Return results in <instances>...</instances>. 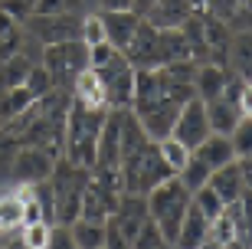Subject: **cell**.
Segmentation results:
<instances>
[{
  "label": "cell",
  "mask_w": 252,
  "mask_h": 249,
  "mask_svg": "<svg viewBox=\"0 0 252 249\" xmlns=\"http://www.w3.org/2000/svg\"><path fill=\"white\" fill-rule=\"evenodd\" d=\"M105 115L108 111H89L82 105H69L63 128V161L82 171H92L98 157V135H102Z\"/></svg>",
  "instance_id": "obj_1"
},
{
  "label": "cell",
  "mask_w": 252,
  "mask_h": 249,
  "mask_svg": "<svg viewBox=\"0 0 252 249\" xmlns=\"http://www.w3.org/2000/svg\"><path fill=\"white\" fill-rule=\"evenodd\" d=\"M193 197L187 194V187L180 184L177 177L164 180L160 187H154L148 194V216L158 223L160 236L167 240V246L177 243V233L184 226V216H187V207Z\"/></svg>",
  "instance_id": "obj_2"
},
{
  "label": "cell",
  "mask_w": 252,
  "mask_h": 249,
  "mask_svg": "<svg viewBox=\"0 0 252 249\" xmlns=\"http://www.w3.org/2000/svg\"><path fill=\"white\" fill-rule=\"evenodd\" d=\"M170 171L167 164L160 161L158 154V144L151 141L144 144L141 151L122 157V194H131V197H148L154 187H160L164 180H170Z\"/></svg>",
  "instance_id": "obj_3"
},
{
  "label": "cell",
  "mask_w": 252,
  "mask_h": 249,
  "mask_svg": "<svg viewBox=\"0 0 252 249\" xmlns=\"http://www.w3.org/2000/svg\"><path fill=\"white\" fill-rule=\"evenodd\" d=\"M89 177H92V171H82V167H72L65 161H56L53 177H49V187H53V197H56V220H53L56 226H72L79 220Z\"/></svg>",
  "instance_id": "obj_4"
},
{
  "label": "cell",
  "mask_w": 252,
  "mask_h": 249,
  "mask_svg": "<svg viewBox=\"0 0 252 249\" xmlns=\"http://www.w3.org/2000/svg\"><path fill=\"white\" fill-rule=\"evenodd\" d=\"M39 66L49 72L56 89H69V95H72L75 79L89 69V46L82 39L59 43V46H43V63Z\"/></svg>",
  "instance_id": "obj_5"
},
{
  "label": "cell",
  "mask_w": 252,
  "mask_h": 249,
  "mask_svg": "<svg viewBox=\"0 0 252 249\" xmlns=\"http://www.w3.org/2000/svg\"><path fill=\"white\" fill-rule=\"evenodd\" d=\"M122 56L134 72H158V69H164V59H160V33L151 23H141L134 39L128 43V49Z\"/></svg>",
  "instance_id": "obj_6"
},
{
  "label": "cell",
  "mask_w": 252,
  "mask_h": 249,
  "mask_svg": "<svg viewBox=\"0 0 252 249\" xmlns=\"http://www.w3.org/2000/svg\"><path fill=\"white\" fill-rule=\"evenodd\" d=\"M210 135H213V131H210V121H206L203 102H200V99L187 102V105L180 108L177 121H174V131H170V138L177 141V144H184V148L193 154V151L200 148V144H203Z\"/></svg>",
  "instance_id": "obj_7"
},
{
  "label": "cell",
  "mask_w": 252,
  "mask_h": 249,
  "mask_svg": "<svg viewBox=\"0 0 252 249\" xmlns=\"http://www.w3.org/2000/svg\"><path fill=\"white\" fill-rule=\"evenodd\" d=\"M53 167H56V157H49L43 148H30V144H20L13 161H10V174L17 177L20 184H43L53 177Z\"/></svg>",
  "instance_id": "obj_8"
},
{
  "label": "cell",
  "mask_w": 252,
  "mask_h": 249,
  "mask_svg": "<svg viewBox=\"0 0 252 249\" xmlns=\"http://www.w3.org/2000/svg\"><path fill=\"white\" fill-rule=\"evenodd\" d=\"M30 30L43 39V46H59V43L79 39L82 20L69 13V3H65V13H59V17H30Z\"/></svg>",
  "instance_id": "obj_9"
},
{
  "label": "cell",
  "mask_w": 252,
  "mask_h": 249,
  "mask_svg": "<svg viewBox=\"0 0 252 249\" xmlns=\"http://www.w3.org/2000/svg\"><path fill=\"white\" fill-rule=\"evenodd\" d=\"M118 200L122 194H115L108 190L105 184L92 180L89 177V184H85V194H82V210H79V220H89V223H108L118 210Z\"/></svg>",
  "instance_id": "obj_10"
},
{
  "label": "cell",
  "mask_w": 252,
  "mask_h": 249,
  "mask_svg": "<svg viewBox=\"0 0 252 249\" xmlns=\"http://www.w3.org/2000/svg\"><path fill=\"white\" fill-rule=\"evenodd\" d=\"M102 20H105V33H108V43H112L115 53H125L128 43L134 39V33H138V27L144 23L141 13L134 10V3H131V10H102Z\"/></svg>",
  "instance_id": "obj_11"
},
{
  "label": "cell",
  "mask_w": 252,
  "mask_h": 249,
  "mask_svg": "<svg viewBox=\"0 0 252 249\" xmlns=\"http://www.w3.org/2000/svg\"><path fill=\"white\" fill-rule=\"evenodd\" d=\"M148 197H131V194H122V200H118V210H115L112 223L118 226V233H122L128 243H134V236L141 233V226L148 223Z\"/></svg>",
  "instance_id": "obj_12"
},
{
  "label": "cell",
  "mask_w": 252,
  "mask_h": 249,
  "mask_svg": "<svg viewBox=\"0 0 252 249\" xmlns=\"http://www.w3.org/2000/svg\"><path fill=\"white\" fill-rule=\"evenodd\" d=\"M193 13V3H177V0H158V3H144L141 17L154 30H180L184 20Z\"/></svg>",
  "instance_id": "obj_13"
},
{
  "label": "cell",
  "mask_w": 252,
  "mask_h": 249,
  "mask_svg": "<svg viewBox=\"0 0 252 249\" xmlns=\"http://www.w3.org/2000/svg\"><path fill=\"white\" fill-rule=\"evenodd\" d=\"M72 102L75 105H82L89 111H108V95H105V85L98 79L95 69H85L72 85Z\"/></svg>",
  "instance_id": "obj_14"
},
{
  "label": "cell",
  "mask_w": 252,
  "mask_h": 249,
  "mask_svg": "<svg viewBox=\"0 0 252 249\" xmlns=\"http://www.w3.org/2000/svg\"><path fill=\"white\" fill-rule=\"evenodd\" d=\"M210 190H213L220 200L226 203V207H236V203L243 200L246 187H243V171H239V161H233L229 167H220V171H213V177H210Z\"/></svg>",
  "instance_id": "obj_15"
},
{
  "label": "cell",
  "mask_w": 252,
  "mask_h": 249,
  "mask_svg": "<svg viewBox=\"0 0 252 249\" xmlns=\"http://www.w3.org/2000/svg\"><path fill=\"white\" fill-rule=\"evenodd\" d=\"M203 108H206L210 131H213V135H223V138H229L233 128L243 121V115L236 108V99H226V95H220V99H213V102H203Z\"/></svg>",
  "instance_id": "obj_16"
},
{
  "label": "cell",
  "mask_w": 252,
  "mask_h": 249,
  "mask_svg": "<svg viewBox=\"0 0 252 249\" xmlns=\"http://www.w3.org/2000/svg\"><path fill=\"white\" fill-rule=\"evenodd\" d=\"M226 85H229V72H226L223 66L216 63H206V66H196V79H193V92L200 102H213L226 92Z\"/></svg>",
  "instance_id": "obj_17"
},
{
  "label": "cell",
  "mask_w": 252,
  "mask_h": 249,
  "mask_svg": "<svg viewBox=\"0 0 252 249\" xmlns=\"http://www.w3.org/2000/svg\"><path fill=\"white\" fill-rule=\"evenodd\" d=\"M206 240H210V223H206V216L196 210L193 200H190L187 216H184V226H180V233H177L174 249H200Z\"/></svg>",
  "instance_id": "obj_18"
},
{
  "label": "cell",
  "mask_w": 252,
  "mask_h": 249,
  "mask_svg": "<svg viewBox=\"0 0 252 249\" xmlns=\"http://www.w3.org/2000/svg\"><path fill=\"white\" fill-rule=\"evenodd\" d=\"M193 157L200 164H206L210 171H220V167H229L236 161V151H233V141L223 138V135H210V138L193 151Z\"/></svg>",
  "instance_id": "obj_19"
},
{
  "label": "cell",
  "mask_w": 252,
  "mask_h": 249,
  "mask_svg": "<svg viewBox=\"0 0 252 249\" xmlns=\"http://www.w3.org/2000/svg\"><path fill=\"white\" fill-rule=\"evenodd\" d=\"M158 33H160V59H164V66L193 63V49H190L187 36L180 30H158Z\"/></svg>",
  "instance_id": "obj_20"
},
{
  "label": "cell",
  "mask_w": 252,
  "mask_h": 249,
  "mask_svg": "<svg viewBox=\"0 0 252 249\" xmlns=\"http://www.w3.org/2000/svg\"><path fill=\"white\" fill-rule=\"evenodd\" d=\"M30 69H33V63H30L23 53L10 56L7 63H0V92H13V89H23V82H27Z\"/></svg>",
  "instance_id": "obj_21"
},
{
  "label": "cell",
  "mask_w": 252,
  "mask_h": 249,
  "mask_svg": "<svg viewBox=\"0 0 252 249\" xmlns=\"http://www.w3.org/2000/svg\"><path fill=\"white\" fill-rule=\"evenodd\" d=\"M144 144H151V138L144 135V128H141V121L134 118V111H125L122 115V157L134 154V151H141Z\"/></svg>",
  "instance_id": "obj_22"
},
{
  "label": "cell",
  "mask_w": 252,
  "mask_h": 249,
  "mask_svg": "<svg viewBox=\"0 0 252 249\" xmlns=\"http://www.w3.org/2000/svg\"><path fill=\"white\" fill-rule=\"evenodd\" d=\"M72 240L79 249H105V223H89V220H75L69 226Z\"/></svg>",
  "instance_id": "obj_23"
},
{
  "label": "cell",
  "mask_w": 252,
  "mask_h": 249,
  "mask_svg": "<svg viewBox=\"0 0 252 249\" xmlns=\"http://www.w3.org/2000/svg\"><path fill=\"white\" fill-rule=\"evenodd\" d=\"M229 56H233L236 69H239V79L252 82V33H239L229 43Z\"/></svg>",
  "instance_id": "obj_24"
},
{
  "label": "cell",
  "mask_w": 252,
  "mask_h": 249,
  "mask_svg": "<svg viewBox=\"0 0 252 249\" xmlns=\"http://www.w3.org/2000/svg\"><path fill=\"white\" fill-rule=\"evenodd\" d=\"M210 177H213V171H210L206 164H200V161H196V157L190 154V164L177 174V180H180L184 187H187V194L193 197V194H200V190H203V187L210 184Z\"/></svg>",
  "instance_id": "obj_25"
},
{
  "label": "cell",
  "mask_w": 252,
  "mask_h": 249,
  "mask_svg": "<svg viewBox=\"0 0 252 249\" xmlns=\"http://www.w3.org/2000/svg\"><path fill=\"white\" fill-rule=\"evenodd\" d=\"M158 154H160V161L167 164V171L174 177L184 171V167L190 164V151L184 148V144H177L174 138H164V141H158Z\"/></svg>",
  "instance_id": "obj_26"
},
{
  "label": "cell",
  "mask_w": 252,
  "mask_h": 249,
  "mask_svg": "<svg viewBox=\"0 0 252 249\" xmlns=\"http://www.w3.org/2000/svg\"><path fill=\"white\" fill-rule=\"evenodd\" d=\"M23 89H27V95H30L33 102H39V99H46V95L56 92V85H53V79H49V72L43 69V66H33V69H30Z\"/></svg>",
  "instance_id": "obj_27"
},
{
  "label": "cell",
  "mask_w": 252,
  "mask_h": 249,
  "mask_svg": "<svg viewBox=\"0 0 252 249\" xmlns=\"http://www.w3.org/2000/svg\"><path fill=\"white\" fill-rule=\"evenodd\" d=\"M79 39H82L89 49H92V46H102V43H108V33H105V20H102V13H89V17H82Z\"/></svg>",
  "instance_id": "obj_28"
},
{
  "label": "cell",
  "mask_w": 252,
  "mask_h": 249,
  "mask_svg": "<svg viewBox=\"0 0 252 249\" xmlns=\"http://www.w3.org/2000/svg\"><path fill=\"white\" fill-rule=\"evenodd\" d=\"M7 226H23V197L20 194L0 197V230H7Z\"/></svg>",
  "instance_id": "obj_29"
},
{
  "label": "cell",
  "mask_w": 252,
  "mask_h": 249,
  "mask_svg": "<svg viewBox=\"0 0 252 249\" xmlns=\"http://www.w3.org/2000/svg\"><path fill=\"white\" fill-rule=\"evenodd\" d=\"M193 207H196V210H200V213L206 216V223L220 220V216L226 213V203L220 200V197H216L213 190H210V187H203L200 194H193Z\"/></svg>",
  "instance_id": "obj_30"
},
{
  "label": "cell",
  "mask_w": 252,
  "mask_h": 249,
  "mask_svg": "<svg viewBox=\"0 0 252 249\" xmlns=\"http://www.w3.org/2000/svg\"><path fill=\"white\" fill-rule=\"evenodd\" d=\"M229 141H233L236 161L252 157V118H243V121H239V125L233 128V135H229Z\"/></svg>",
  "instance_id": "obj_31"
},
{
  "label": "cell",
  "mask_w": 252,
  "mask_h": 249,
  "mask_svg": "<svg viewBox=\"0 0 252 249\" xmlns=\"http://www.w3.org/2000/svg\"><path fill=\"white\" fill-rule=\"evenodd\" d=\"M131 249H170V246H167V240L160 236L158 223H154V220H148L144 226H141V233L134 236V243H131Z\"/></svg>",
  "instance_id": "obj_32"
},
{
  "label": "cell",
  "mask_w": 252,
  "mask_h": 249,
  "mask_svg": "<svg viewBox=\"0 0 252 249\" xmlns=\"http://www.w3.org/2000/svg\"><path fill=\"white\" fill-rule=\"evenodd\" d=\"M49 233H53L49 223H33V226H23L20 243H23L27 249H46L49 246Z\"/></svg>",
  "instance_id": "obj_33"
},
{
  "label": "cell",
  "mask_w": 252,
  "mask_h": 249,
  "mask_svg": "<svg viewBox=\"0 0 252 249\" xmlns=\"http://www.w3.org/2000/svg\"><path fill=\"white\" fill-rule=\"evenodd\" d=\"M33 3H36V0H3V3H0V13L7 20H13V23H17V20H30L33 17Z\"/></svg>",
  "instance_id": "obj_34"
},
{
  "label": "cell",
  "mask_w": 252,
  "mask_h": 249,
  "mask_svg": "<svg viewBox=\"0 0 252 249\" xmlns=\"http://www.w3.org/2000/svg\"><path fill=\"white\" fill-rule=\"evenodd\" d=\"M115 59V49H112V43H102V46H92L89 49V69H105V66Z\"/></svg>",
  "instance_id": "obj_35"
},
{
  "label": "cell",
  "mask_w": 252,
  "mask_h": 249,
  "mask_svg": "<svg viewBox=\"0 0 252 249\" xmlns=\"http://www.w3.org/2000/svg\"><path fill=\"white\" fill-rule=\"evenodd\" d=\"M46 249H79V246H75L69 226H53V233H49V246H46Z\"/></svg>",
  "instance_id": "obj_36"
},
{
  "label": "cell",
  "mask_w": 252,
  "mask_h": 249,
  "mask_svg": "<svg viewBox=\"0 0 252 249\" xmlns=\"http://www.w3.org/2000/svg\"><path fill=\"white\" fill-rule=\"evenodd\" d=\"M59 13H65L63 0H36L33 3V17H59Z\"/></svg>",
  "instance_id": "obj_37"
},
{
  "label": "cell",
  "mask_w": 252,
  "mask_h": 249,
  "mask_svg": "<svg viewBox=\"0 0 252 249\" xmlns=\"http://www.w3.org/2000/svg\"><path fill=\"white\" fill-rule=\"evenodd\" d=\"M105 249H131V243L118 233V226H115L112 220L105 223Z\"/></svg>",
  "instance_id": "obj_38"
},
{
  "label": "cell",
  "mask_w": 252,
  "mask_h": 249,
  "mask_svg": "<svg viewBox=\"0 0 252 249\" xmlns=\"http://www.w3.org/2000/svg\"><path fill=\"white\" fill-rule=\"evenodd\" d=\"M236 108H239V115H243V118H252V82H243L239 99H236Z\"/></svg>",
  "instance_id": "obj_39"
},
{
  "label": "cell",
  "mask_w": 252,
  "mask_h": 249,
  "mask_svg": "<svg viewBox=\"0 0 252 249\" xmlns=\"http://www.w3.org/2000/svg\"><path fill=\"white\" fill-rule=\"evenodd\" d=\"M239 171H243V187H246V194H252V157L239 161Z\"/></svg>",
  "instance_id": "obj_40"
},
{
  "label": "cell",
  "mask_w": 252,
  "mask_h": 249,
  "mask_svg": "<svg viewBox=\"0 0 252 249\" xmlns=\"http://www.w3.org/2000/svg\"><path fill=\"white\" fill-rule=\"evenodd\" d=\"M7 249H27V246H23V243H20V240H17V243H10V246H7Z\"/></svg>",
  "instance_id": "obj_41"
}]
</instances>
